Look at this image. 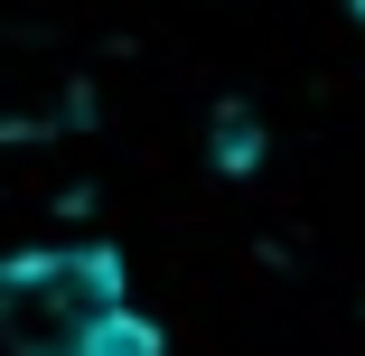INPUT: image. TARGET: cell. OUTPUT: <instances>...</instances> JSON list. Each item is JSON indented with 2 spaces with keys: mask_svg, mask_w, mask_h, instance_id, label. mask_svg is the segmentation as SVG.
Segmentation results:
<instances>
[{
  "mask_svg": "<svg viewBox=\"0 0 365 356\" xmlns=\"http://www.w3.org/2000/svg\"><path fill=\"white\" fill-rule=\"evenodd\" d=\"M131 300L122 244H29L0 253V347L10 356H85V337Z\"/></svg>",
  "mask_w": 365,
  "mask_h": 356,
  "instance_id": "cell-1",
  "label": "cell"
},
{
  "mask_svg": "<svg viewBox=\"0 0 365 356\" xmlns=\"http://www.w3.org/2000/svg\"><path fill=\"white\" fill-rule=\"evenodd\" d=\"M85 356H169V328H160L150 310H131V300H122V310L85 337Z\"/></svg>",
  "mask_w": 365,
  "mask_h": 356,
  "instance_id": "cell-2",
  "label": "cell"
},
{
  "mask_svg": "<svg viewBox=\"0 0 365 356\" xmlns=\"http://www.w3.org/2000/svg\"><path fill=\"white\" fill-rule=\"evenodd\" d=\"M206 151H215V169H225V178H253V169H262V122H253L244 103H225V113H215V131H206Z\"/></svg>",
  "mask_w": 365,
  "mask_h": 356,
  "instance_id": "cell-3",
  "label": "cell"
}]
</instances>
